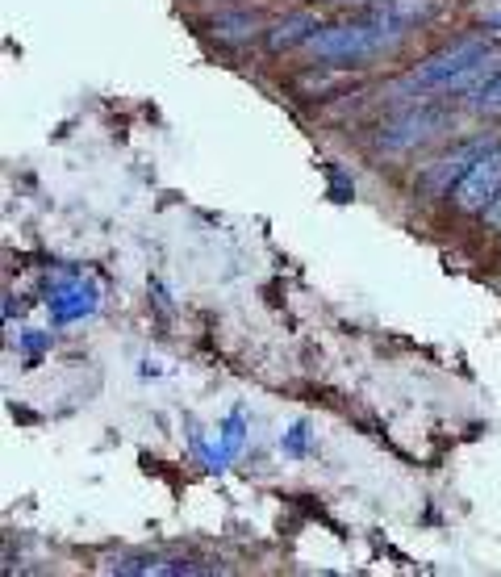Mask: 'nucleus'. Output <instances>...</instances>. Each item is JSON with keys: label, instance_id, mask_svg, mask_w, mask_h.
Returning <instances> with one entry per match:
<instances>
[{"label": "nucleus", "instance_id": "f257e3e1", "mask_svg": "<svg viewBox=\"0 0 501 577\" xmlns=\"http://www.w3.org/2000/svg\"><path fill=\"white\" fill-rule=\"evenodd\" d=\"M489 55H497L489 42L464 38V42H456V46H447V51L431 55L410 80H414L418 88H464V80H468Z\"/></svg>", "mask_w": 501, "mask_h": 577}, {"label": "nucleus", "instance_id": "f03ea898", "mask_svg": "<svg viewBox=\"0 0 501 577\" xmlns=\"http://www.w3.org/2000/svg\"><path fill=\"white\" fill-rule=\"evenodd\" d=\"M389 34L376 26H330V30H318L309 38V55L322 59V63H360V59H372L385 51Z\"/></svg>", "mask_w": 501, "mask_h": 577}, {"label": "nucleus", "instance_id": "7ed1b4c3", "mask_svg": "<svg viewBox=\"0 0 501 577\" xmlns=\"http://www.w3.org/2000/svg\"><path fill=\"white\" fill-rule=\"evenodd\" d=\"M501 193V147L476 155V164L456 184V205L464 214H485V205Z\"/></svg>", "mask_w": 501, "mask_h": 577}, {"label": "nucleus", "instance_id": "20e7f679", "mask_svg": "<svg viewBox=\"0 0 501 577\" xmlns=\"http://www.w3.org/2000/svg\"><path fill=\"white\" fill-rule=\"evenodd\" d=\"M431 13H435V0H385V5H376L372 21L385 34H401V30L418 26L422 17H431Z\"/></svg>", "mask_w": 501, "mask_h": 577}, {"label": "nucleus", "instance_id": "39448f33", "mask_svg": "<svg viewBox=\"0 0 501 577\" xmlns=\"http://www.w3.org/2000/svg\"><path fill=\"white\" fill-rule=\"evenodd\" d=\"M318 30L322 26H318L314 13H293V17L276 21V26L268 30V46H272V51H289V46H297V42H309Z\"/></svg>", "mask_w": 501, "mask_h": 577}, {"label": "nucleus", "instance_id": "423d86ee", "mask_svg": "<svg viewBox=\"0 0 501 577\" xmlns=\"http://www.w3.org/2000/svg\"><path fill=\"white\" fill-rule=\"evenodd\" d=\"M259 30V21L247 17V13H238V17H218L213 21V38H222V42H238V38H251Z\"/></svg>", "mask_w": 501, "mask_h": 577}, {"label": "nucleus", "instance_id": "0eeeda50", "mask_svg": "<svg viewBox=\"0 0 501 577\" xmlns=\"http://www.w3.org/2000/svg\"><path fill=\"white\" fill-rule=\"evenodd\" d=\"M468 97H472L468 105H472L476 113H501V72H497V76H489L481 88H472Z\"/></svg>", "mask_w": 501, "mask_h": 577}, {"label": "nucleus", "instance_id": "6e6552de", "mask_svg": "<svg viewBox=\"0 0 501 577\" xmlns=\"http://www.w3.org/2000/svg\"><path fill=\"white\" fill-rule=\"evenodd\" d=\"M485 222H489L493 230H501V193H497V197L485 205Z\"/></svg>", "mask_w": 501, "mask_h": 577}, {"label": "nucleus", "instance_id": "1a4fd4ad", "mask_svg": "<svg viewBox=\"0 0 501 577\" xmlns=\"http://www.w3.org/2000/svg\"><path fill=\"white\" fill-rule=\"evenodd\" d=\"M334 5H360V0H334Z\"/></svg>", "mask_w": 501, "mask_h": 577}]
</instances>
